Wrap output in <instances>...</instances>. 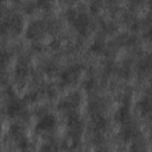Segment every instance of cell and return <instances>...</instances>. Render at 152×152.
Wrapping results in <instances>:
<instances>
[{"label":"cell","mask_w":152,"mask_h":152,"mask_svg":"<svg viewBox=\"0 0 152 152\" xmlns=\"http://www.w3.org/2000/svg\"><path fill=\"white\" fill-rule=\"evenodd\" d=\"M115 120L121 124L122 126L128 124L129 120H131V110H129V106L128 104H121L120 108L115 112V115H114Z\"/></svg>","instance_id":"cell-10"},{"label":"cell","mask_w":152,"mask_h":152,"mask_svg":"<svg viewBox=\"0 0 152 152\" xmlns=\"http://www.w3.org/2000/svg\"><path fill=\"white\" fill-rule=\"evenodd\" d=\"M66 126H68L69 137L72 139L74 142H78V140L82 135V131H83V122H82L81 116L76 112L68 113Z\"/></svg>","instance_id":"cell-3"},{"label":"cell","mask_w":152,"mask_h":152,"mask_svg":"<svg viewBox=\"0 0 152 152\" xmlns=\"http://www.w3.org/2000/svg\"><path fill=\"white\" fill-rule=\"evenodd\" d=\"M138 108H139V110H140V113L141 114H144V115H148L150 113H151V99H150V96L147 95V96H144L139 102H138Z\"/></svg>","instance_id":"cell-14"},{"label":"cell","mask_w":152,"mask_h":152,"mask_svg":"<svg viewBox=\"0 0 152 152\" xmlns=\"http://www.w3.org/2000/svg\"><path fill=\"white\" fill-rule=\"evenodd\" d=\"M1 129H2V126H1V122H0V132H1Z\"/></svg>","instance_id":"cell-18"},{"label":"cell","mask_w":152,"mask_h":152,"mask_svg":"<svg viewBox=\"0 0 152 152\" xmlns=\"http://www.w3.org/2000/svg\"><path fill=\"white\" fill-rule=\"evenodd\" d=\"M49 31V24L44 20H33L26 28V36L32 40L40 39Z\"/></svg>","instance_id":"cell-6"},{"label":"cell","mask_w":152,"mask_h":152,"mask_svg":"<svg viewBox=\"0 0 152 152\" xmlns=\"http://www.w3.org/2000/svg\"><path fill=\"white\" fill-rule=\"evenodd\" d=\"M24 27L23 18L19 14H11L0 24V34H18Z\"/></svg>","instance_id":"cell-2"},{"label":"cell","mask_w":152,"mask_h":152,"mask_svg":"<svg viewBox=\"0 0 152 152\" xmlns=\"http://www.w3.org/2000/svg\"><path fill=\"white\" fill-rule=\"evenodd\" d=\"M66 17L81 34H86L88 32L90 27V19L86 12H82L76 8H70L66 12Z\"/></svg>","instance_id":"cell-1"},{"label":"cell","mask_w":152,"mask_h":152,"mask_svg":"<svg viewBox=\"0 0 152 152\" xmlns=\"http://www.w3.org/2000/svg\"><path fill=\"white\" fill-rule=\"evenodd\" d=\"M8 133L11 135V138L17 142V145H18L19 148L26 150L28 147V139L26 137V133H25L24 127L20 124H13L10 127Z\"/></svg>","instance_id":"cell-7"},{"label":"cell","mask_w":152,"mask_h":152,"mask_svg":"<svg viewBox=\"0 0 152 152\" xmlns=\"http://www.w3.org/2000/svg\"><path fill=\"white\" fill-rule=\"evenodd\" d=\"M129 152H146L144 148H141V147H139V146H133L132 148H131V151Z\"/></svg>","instance_id":"cell-17"},{"label":"cell","mask_w":152,"mask_h":152,"mask_svg":"<svg viewBox=\"0 0 152 152\" xmlns=\"http://www.w3.org/2000/svg\"><path fill=\"white\" fill-rule=\"evenodd\" d=\"M39 152H58V147L55 142H45Z\"/></svg>","instance_id":"cell-16"},{"label":"cell","mask_w":152,"mask_h":152,"mask_svg":"<svg viewBox=\"0 0 152 152\" xmlns=\"http://www.w3.org/2000/svg\"><path fill=\"white\" fill-rule=\"evenodd\" d=\"M81 94L77 91L70 93L66 96H64L59 102H58V109L64 112V113H72L76 112V109L80 107L81 104Z\"/></svg>","instance_id":"cell-5"},{"label":"cell","mask_w":152,"mask_h":152,"mask_svg":"<svg viewBox=\"0 0 152 152\" xmlns=\"http://www.w3.org/2000/svg\"><path fill=\"white\" fill-rule=\"evenodd\" d=\"M30 74V61L25 57H21L15 66V76L19 78H24Z\"/></svg>","instance_id":"cell-11"},{"label":"cell","mask_w":152,"mask_h":152,"mask_svg":"<svg viewBox=\"0 0 152 152\" xmlns=\"http://www.w3.org/2000/svg\"><path fill=\"white\" fill-rule=\"evenodd\" d=\"M138 134H139V131L134 125H131V122L124 125V128L121 131V138L124 140H126V141L133 140Z\"/></svg>","instance_id":"cell-12"},{"label":"cell","mask_w":152,"mask_h":152,"mask_svg":"<svg viewBox=\"0 0 152 152\" xmlns=\"http://www.w3.org/2000/svg\"><path fill=\"white\" fill-rule=\"evenodd\" d=\"M90 124H91V127H93L94 131H102L108 126L107 119L104 116H102L101 114H99V113H94Z\"/></svg>","instance_id":"cell-13"},{"label":"cell","mask_w":152,"mask_h":152,"mask_svg":"<svg viewBox=\"0 0 152 152\" xmlns=\"http://www.w3.org/2000/svg\"><path fill=\"white\" fill-rule=\"evenodd\" d=\"M83 72V66L81 64H71L65 68L61 74V84L62 86H74L80 80Z\"/></svg>","instance_id":"cell-4"},{"label":"cell","mask_w":152,"mask_h":152,"mask_svg":"<svg viewBox=\"0 0 152 152\" xmlns=\"http://www.w3.org/2000/svg\"><path fill=\"white\" fill-rule=\"evenodd\" d=\"M7 115L10 118H20L26 113V102L21 99L12 96L7 104Z\"/></svg>","instance_id":"cell-8"},{"label":"cell","mask_w":152,"mask_h":152,"mask_svg":"<svg viewBox=\"0 0 152 152\" xmlns=\"http://www.w3.org/2000/svg\"><path fill=\"white\" fill-rule=\"evenodd\" d=\"M57 125V119L53 114L46 113L42 115L36 122V131L38 132H51Z\"/></svg>","instance_id":"cell-9"},{"label":"cell","mask_w":152,"mask_h":152,"mask_svg":"<svg viewBox=\"0 0 152 152\" xmlns=\"http://www.w3.org/2000/svg\"><path fill=\"white\" fill-rule=\"evenodd\" d=\"M10 62V53L0 48V69H4Z\"/></svg>","instance_id":"cell-15"}]
</instances>
